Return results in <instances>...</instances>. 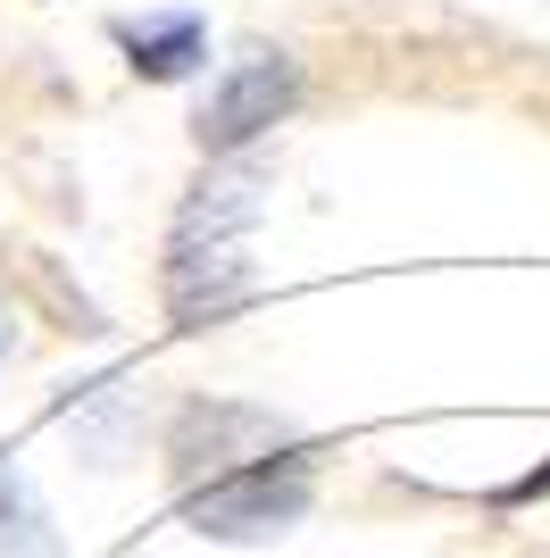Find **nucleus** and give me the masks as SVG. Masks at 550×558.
<instances>
[{
	"label": "nucleus",
	"instance_id": "7",
	"mask_svg": "<svg viewBox=\"0 0 550 558\" xmlns=\"http://www.w3.org/2000/svg\"><path fill=\"white\" fill-rule=\"evenodd\" d=\"M9 350H17V326H9V308H0V367H9Z\"/></svg>",
	"mask_w": 550,
	"mask_h": 558
},
{
	"label": "nucleus",
	"instance_id": "6",
	"mask_svg": "<svg viewBox=\"0 0 550 558\" xmlns=\"http://www.w3.org/2000/svg\"><path fill=\"white\" fill-rule=\"evenodd\" d=\"M526 500H550V466H534V475H517V484L501 492V509H526Z\"/></svg>",
	"mask_w": 550,
	"mask_h": 558
},
{
	"label": "nucleus",
	"instance_id": "2",
	"mask_svg": "<svg viewBox=\"0 0 550 558\" xmlns=\"http://www.w3.org/2000/svg\"><path fill=\"white\" fill-rule=\"evenodd\" d=\"M251 226H259V167H242V159L208 167L192 184V201H183L176 233H167V317L176 326H192V333L226 326L259 292Z\"/></svg>",
	"mask_w": 550,
	"mask_h": 558
},
{
	"label": "nucleus",
	"instance_id": "1",
	"mask_svg": "<svg viewBox=\"0 0 550 558\" xmlns=\"http://www.w3.org/2000/svg\"><path fill=\"white\" fill-rule=\"evenodd\" d=\"M167 466L183 492V525L208 542H275L318 500V459L275 409L192 400L167 425Z\"/></svg>",
	"mask_w": 550,
	"mask_h": 558
},
{
	"label": "nucleus",
	"instance_id": "3",
	"mask_svg": "<svg viewBox=\"0 0 550 558\" xmlns=\"http://www.w3.org/2000/svg\"><path fill=\"white\" fill-rule=\"evenodd\" d=\"M292 109H300V68L284 50H251V59H234V68L208 84L192 134H201L208 159H242V150H251L259 134H275Z\"/></svg>",
	"mask_w": 550,
	"mask_h": 558
},
{
	"label": "nucleus",
	"instance_id": "4",
	"mask_svg": "<svg viewBox=\"0 0 550 558\" xmlns=\"http://www.w3.org/2000/svg\"><path fill=\"white\" fill-rule=\"evenodd\" d=\"M117 43H125V68L142 84H183L208 59V25L192 9H176V17H117Z\"/></svg>",
	"mask_w": 550,
	"mask_h": 558
},
{
	"label": "nucleus",
	"instance_id": "5",
	"mask_svg": "<svg viewBox=\"0 0 550 558\" xmlns=\"http://www.w3.org/2000/svg\"><path fill=\"white\" fill-rule=\"evenodd\" d=\"M0 558H59V534H50L34 484L9 466V450H0Z\"/></svg>",
	"mask_w": 550,
	"mask_h": 558
}]
</instances>
